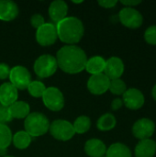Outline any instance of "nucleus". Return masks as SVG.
<instances>
[{"instance_id":"f257e3e1","label":"nucleus","mask_w":156,"mask_h":157,"mask_svg":"<svg viewBox=\"0 0 156 157\" xmlns=\"http://www.w3.org/2000/svg\"><path fill=\"white\" fill-rule=\"evenodd\" d=\"M58 67L64 73L75 75L86 68L87 56L85 51L76 45H65L56 54Z\"/></svg>"},{"instance_id":"0eeeda50","label":"nucleus","mask_w":156,"mask_h":157,"mask_svg":"<svg viewBox=\"0 0 156 157\" xmlns=\"http://www.w3.org/2000/svg\"><path fill=\"white\" fill-rule=\"evenodd\" d=\"M8 78L10 80L9 83H11L17 90L27 89L31 82V75L29 71L22 65L12 67Z\"/></svg>"},{"instance_id":"393cba45","label":"nucleus","mask_w":156,"mask_h":157,"mask_svg":"<svg viewBox=\"0 0 156 157\" xmlns=\"http://www.w3.org/2000/svg\"><path fill=\"white\" fill-rule=\"evenodd\" d=\"M12 132L6 124H0V149H7L12 143Z\"/></svg>"},{"instance_id":"4468645a","label":"nucleus","mask_w":156,"mask_h":157,"mask_svg":"<svg viewBox=\"0 0 156 157\" xmlns=\"http://www.w3.org/2000/svg\"><path fill=\"white\" fill-rule=\"evenodd\" d=\"M18 91L17 89L8 82L3 83L0 86V104L5 107H9L16 101H17Z\"/></svg>"},{"instance_id":"412c9836","label":"nucleus","mask_w":156,"mask_h":157,"mask_svg":"<svg viewBox=\"0 0 156 157\" xmlns=\"http://www.w3.org/2000/svg\"><path fill=\"white\" fill-rule=\"evenodd\" d=\"M107 157H131V152L130 148L120 143L111 144L106 152Z\"/></svg>"},{"instance_id":"f03ea898","label":"nucleus","mask_w":156,"mask_h":157,"mask_svg":"<svg viewBox=\"0 0 156 157\" xmlns=\"http://www.w3.org/2000/svg\"><path fill=\"white\" fill-rule=\"evenodd\" d=\"M55 26L58 38L67 45H75L84 36L85 27L82 20L78 17H66Z\"/></svg>"},{"instance_id":"39448f33","label":"nucleus","mask_w":156,"mask_h":157,"mask_svg":"<svg viewBox=\"0 0 156 157\" xmlns=\"http://www.w3.org/2000/svg\"><path fill=\"white\" fill-rule=\"evenodd\" d=\"M49 132L54 139L62 142L71 140L75 134L73 124L64 120H56L52 121L50 124Z\"/></svg>"},{"instance_id":"f8f14e48","label":"nucleus","mask_w":156,"mask_h":157,"mask_svg":"<svg viewBox=\"0 0 156 157\" xmlns=\"http://www.w3.org/2000/svg\"><path fill=\"white\" fill-rule=\"evenodd\" d=\"M144 96L137 88H129L122 95L123 104L131 110H137L144 105Z\"/></svg>"},{"instance_id":"2eb2a0df","label":"nucleus","mask_w":156,"mask_h":157,"mask_svg":"<svg viewBox=\"0 0 156 157\" xmlns=\"http://www.w3.org/2000/svg\"><path fill=\"white\" fill-rule=\"evenodd\" d=\"M49 16L56 24L65 18L68 13V5L63 0H55L49 6Z\"/></svg>"},{"instance_id":"aec40b11","label":"nucleus","mask_w":156,"mask_h":157,"mask_svg":"<svg viewBox=\"0 0 156 157\" xmlns=\"http://www.w3.org/2000/svg\"><path fill=\"white\" fill-rule=\"evenodd\" d=\"M106 66V60L101 56H93L87 59L86 64V70L91 74V75L103 74Z\"/></svg>"},{"instance_id":"6e6552de","label":"nucleus","mask_w":156,"mask_h":157,"mask_svg":"<svg viewBox=\"0 0 156 157\" xmlns=\"http://www.w3.org/2000/svg\"><path fill=\"white\" fill-rule=\"evenodd\" d=\"M58 39L56 26L52 23H44L36 30V40L43 47L53 45Z\"/></svg>"},{"instance_id":"4c0bfd02","label":"nucleus","mask_w":156,"mask_h":157,"mask_svg":"<svg viewBox=\"0 0 156 157\" xmlns=\"http://www.w3.org/2000/svg\"><path fill=\"white\" fill-rule=\"evenodd\" d=\"M5 157H14V156H11V155H6V156Z\"/></svg>"},{"instance_id":"b1692460","label":"nucleus","mask_w":156,"mask_h":157,"mask_svg":"<svg viewBox=\"0 0 156 157\" xmlns=\"http://www.w3.org/2000/svg\"><path fill=\"white\" fill-rule=\"evenodd\" d=\"M73 126H74L75 133H78V134L86 133L89 131L91 127L90 118L85 115L79 116L78 118H76V120L73 123Z\"/></svg>"},{"instance_id":"ddd939ff","label":"nucleus","mask_w":156,"mask_h":157,"mask_svg":"<svg viewBox=\"0 0 156 157\" xmlns=\"http://www.w3.org/2000/svg\"><path fill=\"white\" fill-rule=\"evenodd\" d=\"M124 63L122 60L117 56H112L106 61L104 75L109 79H119L124 73Z\"/></svg>"},{"instance_id":"c85d7f7f","label":"nucleus","mask_w":156,"mask_h":157,"mask_svg":"<svg viewBox=\"0 0 156 157\" xmlns=\"http://www.w3.org/2000/svg\"><path fill=\"white\" fill-rule=\"evenodd\" d=\"M12 120L8 107H5L0 104V124H6Z\"/></svg>"},{"instance_id":"f704fd0d","label":"nucleus","mask_w":156,"mask_h":157,"mask_svg":"<svg viewBox=\"0 0 156 157\" xmlns=\"http://www.w3.org/2000/svg\"><path fill=\"white\" fill-rule=\"evenodd\" d=\"M6 153H7V149H0V156H6Z\"/></svg>"},{"instance_id":"9d476101","label":"nucleus","mask_w":156,"mask_h":157,"mask_svg":"<svg viewBox=\"0 0 156 157\" xmlns=\"http://www.w3.org/2000/svg\"><path fill=\"white\" fill-rule=\"evenodd\" d=\"M155 131L154 122L147 118L138 120L132 126V134L135 138L141 140L150 139Z\"/></svg>"},{"instance_id":"9b49d317","label":"nucleus","mask_w":156,"mask_h":157,"mask_svg":"<svg viewBox=\"0 0 156 157\" xmlns=\"http://www.w3.org/2000/svg\"><path fill=\"white\" fill-rule=\"evenodd\" d=\"M109 83L110 80L104 74L94 75L87 81V89L93 95H103L108 90Z\"/></svg>"},{"instance_id":"4be33fe9","label":"nucleus","mask_w":156,"mask_h":157,"mask_svg":"<svg viewBox=\"0 0 156 157\" xmlns=\"http://www.w3.org/2000/svg\"><path fill=\"white\" fill-rule=\"evenodd\" d=\"M12 143L19 150L27 149L31 144V136L25 131H18L12 138Z\"/></svg>"},{"instance_id":"f3484780","label":"nucleus","mask_w":156,"mask_h":157,"mask_svg":"<svg viewBox=\"0 0 156 157\" xmlns=\"http://www.w3.org/2000/svg\"><path fill=\"white\" fill-rule=\"evenodd\" d=\"M85 152L89 157H102L106 155L107 146L99 139H90L85 144Z\"/></svg>"},{"instance_id":"6ab92c4d","label":"nucleus","mask_w":156,"mask_h":157,"mask_svg":"<svg viewBox=\"0 0 156 157\" xmlns=\"http://www.w3.org/2000/svg\"><path fill=\"white\" fill-rule=\"evenodd\" d=\"M12 119H26L30 113V107L25 101H16L8 107Z\"/></svg>"},{"instance_id":"7ed1b4c3","label":"nucleus","mask_w":156,"mask_h":157,"mask_svg":"<svg viewBox=\"0 0 156 157\" xmlns=\"http://www.w3.org/2000/svg\"><path fill=\"white\" fill-rule=\"evenodd\" d=\"M50 121L48 118L40 112H31L25 119L24 127L31 137H40L49 132Z\"/></svg>"},{"instance_id":"e433bc0d","label":"nucleus","mask_w":156,"mask_h":157,"mask_svg":"<svg viewBox=\"0 0 156 157\" xmlns=\"http://www.w3.org/2000/svg\"><path fill=\"white\" fill-rule=\"evenodd\" d=\"M74 4H82L83 3V1H72Z\"/></svg>"},{"instance_id":"a211bd4d","label":"nucleus","mask_w":156,"mask_h":157,"mask_svg":"<svg viewBox=\"0 0 156 157\" xmlns=\"http://www.w3.org/2000/svg\"><path fill=\"white\" fill-rule=\"evenodd\" d=\"M136 157H154L156 153L155 142L151 139L141 140L135 146Z\"/></svg>"},{"instance_id":"423d86ee","label":"nucleus","mask_w":156,"mask_h":157,"mask_svg":"<svg viewBox=\"0 0 156 157\" xmlns=\"http://www.w3.org/2000/svg\"><path fill=\"white\" fill-rule=\"evenodd\" d=\"M41 98L44 106L51 111H60L64 107V97L55 86L47 87Z\"/></svg>"},{"instance_id":"ea45409f","label":"nucleus","mask_w":156,"mask_h":157,"mask_svg":"<svg viewBox=\"0 0 156 157\" xmlns=\"http://www.w3.org/2000/svg\"><path fill=\"white\" fill-rule=\"evenodd\" d=\"M155 146H156V142H155Z\"/></svg>"},{"instance_id":"7c9ffc66","label":"nucleus","mask_w":156,"mask_h":157,"mask_svg":"<svg viewBox=\"0 0 156 157\" xmlns=\"http://www.w3.org/2000/svg\"><path fill=\"white\" fill-rule=\"evenodd\" d=\"M10 67L5 63H0V80H5L9 77Z\"/></svg>"},{"instance_id":"bb28decb","label":"nucleus","mask_w":156,"mask_h":157,"mask_svg":"<svg viewBox=\"0 0 156 157\" xmlns=\"http://www.w3.org/2000/svg\"><path fill=\"white\" fill-rule=\"evenodd\" d=\"M108 90L116 96H120L125 93V91L127 90V86L125 82L120 78H119V79L110 80Z\"/></svg>"},{"instance_id":"a878e982","label":"nucleus","mask_w":156,"mask_h":157,"mask_svg":"<svg viewBox=\"0 0 156 157\" xmlns=\"http://www.w3.org/2000/svg\"><path fill=\"white\" fill-rule=\"evenodd\" d=\"M45 85L40 81H31L30 84L28 86V91L33 98H42L45 90H46Z\"/></svg>"},{"instance_id":"2f4dec72","label":"nucleus","mask_w":156,"mask_h":157,"mask_svg":"<svg viewBox=\"0 0 156 157\" xmlns=\"http://www.w3.org/2000/svg\"><path fill=\"white\" fill-rule=\"evenodd\" d=\"M118 4L117 0H100L98 1V5L104 8H112Z\"/></svg>"},{"instance_id":"58836bf2","label":"nucleus","mask_w":156,"mask_h":157,"mask_svg":"<svg viewBox=\"0 0 156 157\" xmlns=\"http://www.w3.org/2000/svg\"><path fill=\"white\" fill-rule=\"evenodd\" d=\"M102 157H107V156H106V155H104V156H102Z\"/></svg>"},{"instance_id":"dca6fc26","label":"nucleus","mask_w":156,"mask_h":157,"mask_svg":"<svg viewBox=\"0 0 156 157\" xmlns=\"http://www.w3.org/2000/svg\"><path fill=\"white\" fill-rule=\"evenodd\" d=\"M18 16V6L11 0H0V20L12 21Z\"/></svg>"},{"instance_id":"c9c22d12","label":"nucleus","mask_w":156,"mask_h":157,"mask_svg":"<svg viewBox=\"0 0 156 157\" xmlns=\"http://www.w3.org/2000/svg\"><path fill=\"white\" fill-rule=\"evenodd\" d=\"M152 96L154 98V100H156V85L153 87V89H152Z\"/></svg>"},{"instance_id":"20e7f679","label":"nucleus","mask_w":156,"mask_h":157,"mask_svg":"<svg viewBox=\"0 0 156 157\" xmlns=\"http://www.w3.org/2000/svg\"><path fill=\"white\" fill-rule=\"evenodd\" d=\"M33 69L40 78H48L53 75L58 69L56 58L51 54H43L35 61Z\"/></svg>"},{"instance_id":"c756f323","label":"nucleus","mask_w":156,"mask_h":157,"mask_svg":"<svg viewBox=\"0 0 156 157\" xmlns=\"http://www.w3.org/2000/svg\"><path fill=\"white\" fill-rule=\"evenodd\" d=\"M44 23H45L44 17L40 14H34L30 17V24L36 29H38L39 28H40Z\"/></svg>"},{"instance_id":"1a4fd4ad","label":"nucleus","mask_w":156,"mask_h":157,"mask_svg":"<svg viewBox=\"0 0 156 157\" xmlns=\"http://www.w3.org/2000/svg\"><path fill=\"white\" fill-rule=\"evenodd\" d=\"M119 19L129 29H138L143 25V15L133 7H124L119 13Z\"/></svg>"},{"instance_id":"473e14b6","label":"nucleus","mask_w":156,"mask_h":157,"mask_svg":"<svg viewBox=\"0 0 156 157\" xmlns=\"http://www.w3.org/2000/svg\"><path fill=\"white\" fill-rule=\"evenodd\" d=\"M120 3L123 6H126V7H132L141 4L142 1L141 0H126V1H120Z\"/></svg>"},{"instance_id":"5701e85b","label":"nucleus","mask_w":156,"mask_h":157,"mask_svg":"<svg viewBox=\"0 0 156 157\" xmlns=\"http://www.w3.org/2000/svg\"><path fill=\"white\" fill-rule=\"evenodd\" d=\"M116 124L117 121L114 115H112L111 113H106L98 119L97 122V127L99 131L108 132L114 129Z\"/></svg>"},{"instance_id":"72a5a7b5","label":"nucleus","mask_w":156,"mask_h":157,"mask_svg":"<svg viewBox=\"0 0 156 157\" xmlns=\"http://www.w3.org/2000/svg\"><path fill=\"white\" fill-rule=\"evenodd\" d=\"M123 105V102H122V99L120 98H115L113 99L112 103H111V109L113 110H118L120 109Z\"/></svg>"},{"instance_id":"cd10ccee","label":"nucleus","mask_w":156,"mask_h":157,"mask_svg":"<svg viewBox=\"0 0 156 157\" xmlns=\"http://www.w3.org/2000/svg\"><path fill=\"white\" fill-rule=\"evenodd\" d=\"M144 39L148 44L156 45V26H151L145 30Z\"/></svg>"}]
</instances>
